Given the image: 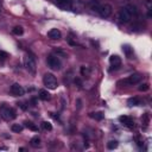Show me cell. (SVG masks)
Returning <instances> with one entry per match:
<instances>
[{"label":"cell","mask_w":152,"mask_h":152,"mask_svg":"<svg viewBox=\"0 0 152 152\" xmlns=\"http://www.w3.org/2000/svg\"><path fill=\"white\" fill-rule=\"evenodd\" d=\"M42 126H43V128L46 130V131H51V130H52V125L50 124V123H48V121H43V123H42Z\"/></svg>","instance_id":"obj_23"},{"label":"cell","mask_w":152,"mask_h":152,"mask_svg":"<svg viewBox=\"0 0 152 152\" xmlns=\"http://www.w3.org/2000/svg\"><path fill=\"white\" fill-rule=\"evenodd\" d=\"M0 117H1L4 120H6V121H11V120L16 119L17 113H16V110L12 107H8V106L4 105V106L0 107Z\"/></svg>","instance_id":"obj_3"},{"label":"cell","mask_w":152,"mask_h":152,"mask_svg":"<svg viewBox=\"0 0 152 152\" xmlns=\"http://www.w3.org/2000/svg\"><path fill=\"white\" fill-rule=\"evenodd\" d=\"M127 104H128V106H138L139 104H140V100L138 99V97H131V99H128V101H127Z\"/></svg>","instance_id":"obj_18"},{"label":"cell","mask_w":152,"mask_h":152,"mask_svg":"<svg viewBox=\"0 0 152 152\" xmlns=\"http://www.w3.org/2000/svg\"><path fill=\"white\" fill-rule=\"evenodd\" d=\"M48 37L50 39H54V40H57L59 39L61 37H62V33H61V31L58 29H51L50 31L48 32Z\"/></svg>","instance_id":"obj_12"},{"label":"cell","mask_w":152,"mask_h":152,"mask_svg":"<svg viewBox=\"0 0 152 152\" xmlns=\"http://www.w3.org/2000/svg\"><path fill=\"white\" fill-rule=\"evenodd\" d=\"M137 14V7L132 4H128L126 6H124L123 8L120 10L119 12V20L121 23H130L131 19H132L134 16Z\"/></svg>","instance_id":"obj_1"},{"label":"cell","mask_w":152,"mask_h":152,"mask_svg":"<svg viewBox=\"0 0 152 152\" xmlns=\"http://www.w3.org/2000/svg\"><path fill=\"white\" fill-rule=\"evenodd\" d=\"M39 99L40 100H43V101H48L49 99H50V94H49V92L48 90H44V89H42V90H39Z\"/></svg>","instance_id":"obj_14"},{"label":"cell","mask_w":152,"mask_h":152,"mask_svg":"<svg viewBox=\"0 0 152 152\" xmlns=\"http://www.w3.org/2000/svg\"><path fill=\"white\" fill-rule=\"evenodd\" d=\"M24 65L26 68V70L29 73L35 74L36 73V69H37V64H36V59L32 55L26 54L24 57Z\"/></svg>","instance_id":"obj_4"},{"label":"cell","mask_w":152,"mask_h":152,"mask_svg":"<svg viewBox=\"0 0 152 152\" xmlns=\"http://www.w3.org/2000/svg\"><path fill=\"white\" fill-rule=\"evenodd\" d=\"M109 63H110V70L113 69H118L120 65H121V58L118 56V55H113L109 57Z\"/></svg>","instance_id":"obj_9"},{"label":"cell","mask_w":152,"mask_h":152,"mask_svg":"<svg viewBox=\"0 0 152 152\" xmlns=\"http://www.w3.org/2000/svg\"><path fill=\"white\" fill-rule=\"evenodd\" d=\"M89 117L93 118V119H95V120H102L105 115H104L102 112H95V113H90Z\"/></svg>","instance_id":"obj_16"},{"label":"cell","mask_w":152,"mask_h":152,"mask_svg":"<svg viewBox=\"0 0 152 152\" xmlns=\"http://www.w3.org/2000/svg\"><path fill=\"white\" fill-rule=\"evenodd\" d=\"M141 78H143V75L139 74V73H136V74H132L131 76H128V78L126 80V82L128 85H136V83H139Z\"/></svg>","instance_id":"obj_10"},{"label":"cell","mask_w":152,"mask_h":152,"mask_svg":"<svg viewBox=\"0 0 152 152\" xmlns=\"http://www.w3.org/2000/svg\"><path fill=\"white\" fill-rule=\"evenodd\" d=\"M90 8L93 11H96L102 18H107L112 14V6L109 4H100L97 1H93L90 4Z\"/></svg>","instance_id":"obj_2"},{"label":"cell","mask_w":152,"mask_h":152,"mask_svg":"<svg viewBox=\"0 0 152 152\" xmlns=\"http://www.w3.org/2000/svg\"><path fill=\"white\" fill-rule=\"evenodd\" d=\"M74 82H75V83H77V85H78V87L82 86V82H81V80H80V78H75V80H74Z\"/></svg>","instance_id":"obj_26"},{"label":"cell","mask_w":152,"mask_h":152,"mask_svg":"<svg viewBox=\"0 0 152 152\" xmlns=\"http://www.w3.org/2000/svg\"><path fill=\"white\" fill-rule=\"evenodd\" d=\"M107 147H108L109 150L117 149V147H118V141H117V140H110V141H108V143H107Z\"/></svg>","instance_id":"obj_21"},{"label":"cell","mask_w":152,"mask_h":152,"mask_svg":"<svg viewBox=\"0 0 152 152\" xmlns=\"http://www.w3.org/2000/svg\"><path fill=\"white\" fill-rule=\"evenodd\" d=\"M18 105H19V106H20V108H22V109H24V110H25V109H26V108H27V107H26V106H24V104H23V102H22V104H18Z\"/></svg>","instance_id":"obj_27"},{"label":"cell","mask_w":152,"mask_h":152,"mask_svg":"<svg viewBox=\"0 0 152 152\" xmlns=\"http://www.w3.org/2000/svg\"><path fill=\"white\" fill-rule=\"evenodd\" d=\"M43 83L48 89H56L58 83H57V78L51 74V73H46L43 77Z\"/></svg>","instance_id":"obj_5"},{"label":"cell","mask_w":152,"mask_h":152,"mask_svg":"<svg viewBox=\"0 0 152 152\" xmlns=\"http://www.w3.org/2000/svg\"><path fill=\"white\" fill-rule=\"evenodd\" d=\"M7 57H8V54L3 51V50H0V61H5Z\"/></svg>","instance_id":"obj_25"},{"label":"cell","mask_w":152,"mask_h":152,"mask_svg":"<svg viewBox=\"0 0 152 152\" xmlns=\"http://www.w3.org/2000/svg\"><path fill=\"white\" fill-rule=\"evenodd\" d=\"M55 4L62 10H72V0H56Z\"/></svg>","instance_id":"obj_11"},{"label":"cell","mask_w":152,"mask_h":152,"mask_svg":"<svg viewBox=\"0 0 152 152\" xmlns=\"http://www.w3.org/2000/svg\"><path fill=\"white\" fill-rule=\"evenodd\" d=\"M123 51L125 52V55L127 56V58H132V56H133V49L131 48L130 45H124L123 46Z\"/></svg>","instance_id":"obj_13"},{"label":"cell","mask_w":152,"mask_h":152,"mask_svg":"<svg viewBox=\"0 0 152 152\" xmlns=\"http://www.w3.org/2000/svg\"><path fill=\"white\" fill-rule=\"evenodd\" d=\"M30 144H31V146H33V147L40 146V138L39 137H33L31 140H30Z\"/></svg>","instance_id":"obj_17"},{"label":"cell","mask_w":152,"mask_h":152,"mask_svg":"<svg viewBox=\"0 0 152 152\" xmlns=\"http://www.w3.org/2000/svg\"><path fill=\"white\" fill-rule=\"evenodd\" d=\"M81 74H82V76H89L90 75V68L81 67Z\"/></svg>","instance_id":"obj_22"},{"label":"cell","mask_w":152,"mask_h":152,"mask_svg":"<svg viewBox=\"0 0 152 152\" xmlns=\"http://www.w3.org/2000/svg\"><path fill=\"white\" fill-rule=\"evenodd\" d=\"M140 92H147V90L150 89V86L147 85V83H143V85H140L139 86V88H138Z\"/></svg>","instance_id":"obj_24"},{"label":"cell","mask_w":152,"mask_h":152,"mask_svg":"<svg viewBox=\"0 0 152 152\" xmlns=\"http://www.w3.org/2000/svg\"><path fill=\"white\" fill-rule=\"evenodd\" d=\"M46 64L51 70H59L61 67H62V63H61L58 56H55V55H49L48 56Z\"/></svg>","instance_id":"obj_6"},{"label":"cell","mask_w":152,"mask_h":152,"mask_svg":"<svg viewBox=\"0 0 152 152\" xmlns=\"http://www.w3.org/2000/svg\"><path fill=\"white\" fill-rule=\"evenodd\" d=\"M119 121L123 125H125L126 127H128V128L134 127V121H133V119L131 118V117H128V115H121V117H119Z\"/></svg>","instance_id":"obj_8"},{"label":"cell","mask_w":152,"mask_h":152,"mask_svg":"<svg viewBox=\"0 0 152 152\" xmlns=\"http://www.w3.org/2000/svg\"><path fill=\"white\" fill-rule=\"evenodd\" d=\"M11 130H12V132H14V133H22L24 127L22 125H19V124H13L12 127H11Z\"/></svg>","instance_id":"obj_15"},{"label":"cell","mask_w":152,"mask_h":152,"mask_svg":"<svg viewBox=\"0 0 152 152\" xmlns=\"http://www.w3.org/2000/svg\"><path fill=\"white\" fill-rule=\"evenodd\" d=\"M12 32L16 35V36H22L24 33V29L22 26H16L13 30H12Z\"/></svg>","instance_id":"obj_20"},{"label":"cell","mask_w":152,"mask_h":152,"mask_svg":"<svg viewBox=\"0 0 152 152\" xmlns=\"http://www.w3.org/2000/svg\"><path fill=\"white\" fill-rule=\"evenodd\" d=\"M10 93H11L13 96H23L25 90L19 83H13L11 86V88H10Z\"/></svg>","instance_id":"obj_7"},{"label":"cell","mask_w":152,"mask_h":152,"mask_svg":"<svg viewBox=\"0 0 152 152\" xmlns=\"http://www.w3.org/2000/svg\"><path fill=\"white\" fill-rule=\"evenodd\" d=\"M25 126H26L29 130L35 131V132H37V131H38V127L32 123V121H25Z\"/></svg>","instance_id":"obj_19"}]
</instances>
